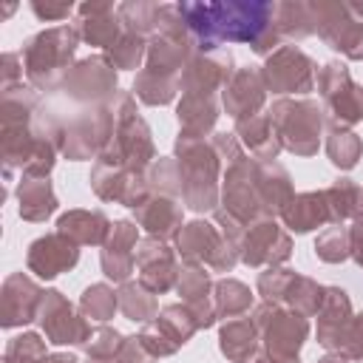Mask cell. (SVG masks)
Returning a JSON list of instances; mask_svg holds the SVG:
<instances>
[{"instance_id": "41", "label": "cell", "mask_w": 363, "mask_h": 363, "mask_svg": "<svg viewBox=\"0 0 363 363\" xmlns=\"http://www.w3.org/2000/svg\"><path fill=\"white\" fill-rule=\"evenodd\" d=\"M315 252H318L323 261H329V264L343 261V258L352 252V247H349V233H346L343 227H332V230H326V233L318 238Z\"/></svg>"}, {"instance_id": "44", "label": "cell", "mask_w": 363, "mask_h": 363, "mask_svg": "<svg viewBox=\"0 0 363 363\" xmlns=\"http://www.w3.org/2000/svg\"><path fill=\"white\" fill-rule=\"evenodd\" d=\"M31 11L40 17V20H45V23H60V20H65L71 11H74V6L71 3H54V0H34L31 3Z\"/></svg>"}, {"instance_id": "11", "label": "cell", "mask_w": 363, "mask_h": 363, "mask_svg": "<svg viewBox=\"0 0 363 363\" xmlns=\"http://www.w3.org/2000/svg\"><path fill=\"white\" fill-rule=\"evenodd\" d=\"M233 79V54L230 51H199L184 65L179 85L184 94H204L210 96L216 88L227 85Z\"/></svg>"}, {"instance_id": "36", "label": "cell", "mask_w": 363, "mask_h": 363, "mask_svg": "<svg viewBox=\"0 0 363 363\" xmlns=\"http://www.w3.org/2000/svg\"><path fill=\"white\" fill-rule=\"evenodd\" d=\"M142 57H147V45H145V37H136V34H122L119 43L113 48H108V60L113 68H139Z\"/></svg>"}, {"instance_id": "37", "label": "cell", "mask_w": 363, "mask_h": 363, "mask_svg": "<svg viewBox=\"0 0 363 363\" xmlns=\"http://www.w3.org/2000/svg\"><path fill=\"white\" fill-rule=\"evenodd\" d=\"M244 309H250V289L238 281H221L216 286V312L233 318L241 315Z\"/></svg>"}, {"instance_id": "24", "label": "cell", "mask_w": 363, "mask_h": 363, "mask_svg": "<svg viewBox=\"0 0 363 363\" xmlns=\"http://www.w3.org/2000/svg\"><path fill=\"white\" fill-rule=\"evenodd\" d=\"M108 218L102 213H91V210H71L65 216H60L57 221V233L65 235L74 244H102V238L108 235Z\"/></svg>"}, {"instance_id": "12", "label": "cell", "mask_w": 363, "mask_h": 363, "mask_svg": "<svg viewBox=\"0 0 363 363\" xmlns=\"http://www.w3.org/2000/svg\"><path fill=\"white\" fill-rule=\"evenodd\" d=\"M40 323L45 329V337L51 343H85L88 340V323L74 312V306L62 298V292L51 289L43 295L40 303Z\"/></svg>"}, {"instance_id": "6", "label": "cell", "mask_w": 363, "mask_h": 363, "mask_svg": "<svg viewBox=\"0 0 363 363\" xmlns=\"http://www.w3.org/2000/svg\"><path fill=\"white\" fill-rule=\"evenodd\" d=\"M255 329L264 332L267 354L272 363H298V349L306 337V320L295 312H281L269 303L255 309Z\"/></svg>"}, {"instance_id": "34", "label": "cell", "mask_w": 363, "mask_h": 363, "mask_svg": "<svg viewBox=\"0 0 363 363\" xmlns=\"http://www.w3.org/2000/svg\"><path fill=\"white\" fill-rule=\"evenodd\" d=\"M360 150H363V145H360L357 133L343 130V128H332L329 142H326V153H329V159H332L337 167H343V170L354 167L357 159H360Z\"/></svg>"}, {"instance_id": "46", "label": "cell", "mask_w": 363, "mask_h": 363, "mask_svg": "<svg viewBox=\"0 0 363 363\" xmlns=\"http://www.w3.org/2000/svg\"><path fill=\"white\" fill-rule=\"evenodd\" d=\"M20 54H3V91H11L17 88V79H20Z\"/></svg>"}, {"instance_id": "25", "label": "cell", "mask_w": 363, "mask_h": 363, "mask_svg": "<svg viewBox=\"0 0 363 363\" xmlns=\"http://www.w3.org/2000/svg\"><path fill=\"white\" fill-rule=\"evenodd\" d=\"M281 216H284L286 227L295 230V233L315 230L318 224H323V221L332 218L323 193H301V196H292V201L284 207Z\"/></svg>"}, {"instance_id": "4", "label": "cell", "mask_w": 363, "mask_h": 363, "mask_svg": "<svg viewBox=\"0 0 363 363\" xmlns=\"http://www.w3.org/2000/svg\"><path fill=\"white\" fill-rule=\"evenodd\" d=\"M269 122L275 125V136L289 147L292 153L309 156L318 150L323 116L320 108L309 99H278L269 111Z\"/></svg>"}, {"instance_id": "40", "label": "cell", "mask_w": 363, "mask_h": 363, "mask_svg": "<svg viewBox=\"0 0 363 363\" xmlns=\"http://www.w3.org/2000/svg\"><path fill=\"white\" fill-rule=\"evenodd\" d=\"M43 360H45V346L31 332L14 337L6 349V363H43Z\"/></svg>"}, {"instance_id": "35", "label": "cell", "mask_w": 363, "mask_h": 363, "mask_svg": "<svg viewBox=\"0 0 363 363\" xmlns=\"http://www.w3.org/2000/svg\"><path fill=\"white\" fill-rule=\"evenodd\" d=\"M119 306H122L125 318L139 320V323H145V320H150L156 315V301H153L150 289L136 286V284H125L119 289Z\"/></svg>"}, {"instance_id": "13", "label": "cell", "mask_w": 363, "mask_h": 363, "mask_svg": "<svg viewBox=\"0 0 363 363\" xmlns=\"http://www.w3.org/2000/svg\"><path fill=\"white\" fill-rule=\"evenodd\" d=\"M111 136V113L105 108L88 111L79 119H74L65 133H62V153L68 159H88L91 153H96L105 139Z\"/></svg>"}, {"instance_id": "38", "label": "cell", "mask_w": 363, "mask_h": 363, "mask_svg": "<svg viewBox=\"0 0 363 363\" xmlns=\"http://www.w3.org/2000/svg\"><path fill=\"white\" fill-rule=\"evenodd\" d=\"M116 301H119V298L113 295V289H108L105 284H94V286H88V289L82 292L79 306H82L85 318L108 320V318L113 315V309H116Z\"/></svg>"}, {"instance_id": "26", "label": "cell", "mask_w": 363, "mask_h": 363, "mask_svg": "<svg viewBox=\"0 0 363 363\" xmlns=\"http://www.w3.org/2000/svg\"><path fill=\"white\" fill-rule=\"evenodd\" d=\"M136 218L139 224L156 238H170V235H179V227H182V213L173 201L167 199H145L139 207H136Z\"/></svg>"}, {"instance_id": "29", "label": "cell", "mask_w": 363, "mask_h": 363, "mask_svg": "<svg viewBox=\"0 0 363 363\" xmlns=\"http://www.w3.org/2000/svg\"><path fill=\"white\" fill-rule=\"evenodd\" d=\"M159 11H162V3H147V0H125L116 6L122 26L128 28V34H136V37L156 34Z\"/></svg>"}, {"instance_id": "15", "label": "cell", "mask_w": 363, "mask_h": 363, "mask_svg": "<svg viewBox=\"0 0 363 363\" xmlns=\"http://www.w3.org/2000/svg\"><path fill=\"white\" fill-rule=\"evenodd\" d=\"M286 255H289V235L284 230H278V224L269 218H261L258 224H252L241 241V258L252 267L278 264Z\"/></svg>"}, {"instance_id": "31", "label": "cell", "mask_w": 363, "mask_h": 363, "mask_svg": "<svg viewBox=\"0 0 363 363\" xmlns=\"http://www.w3.org/2000/svg\"><path fill=\"white\" fill-rule=\"evenodd\" d=\"M238 133L247 142V147L258 156V159H275L278 153V139L272 133V125L267 116H247L238 119Z\"/></svg>"}, {"instance_id": "39", "label": "cell", "mask_w": 363, "mask_h": 363, "mask_svg": "<svg viewBox=\"0 0 363 363\" xmlns=\"http://www.w3.org/2000/svg\"><path fill=\"white\" fill-rule=\"evenodd\" d=\"M179 346L182 343H187L190 340V335L196 332V320H193V315L187 312V309H182V306H164L162 309V318L156 320Z\"/></svg>"}, {"instance_id": "17", "label": "cell", "mask_w": 363, "mask_h": 363, "mask_svg": "<svg viewBox=\"0 0 363 363\" xmlns=\"http://www.w3.org/2000/svg\"><path fill=\"white\" fill-rule=\"evenodd\" d=\"M43 303V292L37 289L34 281H28L23 272L6 278L3 284V312H0V323L9 326H20L34 320V315L40 312Z\"/></svg>"}, {"instance_id": "48", "label": "cell", "mask_w": 363, "mask_h": 363, "mask_svg": "<svg viewBox=\"0 0 363 363\" xmlns=\"http://www.w3.org/2000/svg\"><path fill=\"white\" fill-rule=\"evenodd\" d=\"M43 363H77V357H71V354H51Z\"/></svg>"}, {"instance_id": "10", "label": "cell", "mask_w": 363, "mask_h": 363, "mask_svg": "<svg viewBox=\"0 0 363 363\" xmlns=\"http://www.w3.org/2000/svg\"><path fill=\"white\" fill-rule=\"evenodd\" d=\"M62 88L71 99L96 102L116 91V71L108 57H88L71 65L68 77L62 79Z\"/></svg>"}, {"instance_id": "20", "label": "cell", "mask_w": 363, "mask_h": 363, "mask_svg": "<svg viewBox=\"0 0 363 363\" xmlns=\"http://www.w3.org/2000/svg\"><path fill=\"white\" fill-rule=\"evenodd\" d=\"M190 48L193 40L187 31H173V34H156L147 45V71L176 77L187 62H190Z\"/></svg>"}, {"instance_id": "18", "label": "cell", "mask_w": 363, "mask_h": 363, "mask_svg": "<svg viewBox=\"0 0 363 363\" xmlns=\"http://www.w3.org/2000/svg\"><path fill=\"white\" fill-rule=\"evenodd\" d=\"M136 264L142 272V286L150 292H167L176 281V264L170 250L159 238H145L136 250Z\"/></svg>"}, {"instance_id": "14", "label": "cell", "mask_w": 363, "mask_h": 363, "mask_svg": "<svg viewBox=\"0 0 363 363\" xmlns=\"http://www.w3.org/2000/svg\"><path fill=\"white\" fill-rule=\"evenodd\" d=\"M119 28H122V20H119L113 3L91 0V3H82L77 9V31H79V40H85L91 45L113 48L119 43V37H122Z\"/></svg>"}, {"instance_id": "7", "label": "cell", "mask_w": 363, "mask_h": 363, "mask_svg": "<svg viewBox=\"0 0 363 363\" xmlns=\"http://www.w3.org/2000/svg\"><path fill=\"white\" fill-rule=\"evenodd\" d=\"M264 85L275 94H306L315 85V62L295 45H281L261 68Z\"/></svg>"}, {"instance_id": "28", "label": "cell", "mask_w": 363, "mask_h": 363, "mask_svg": "<svg viewBox=\"0 0 363 363\" xmlns=\"http://www.w3.org/2000/svg\"><path fill=\"white\" fill-rule=\"evenodd\" d=\"M218 108L213 102V96L204 94H184V99L179 102V122L184 128V136H201L216 125Z\"/></svg>"}, {"instance_id": "43", "label": "cell", "mask_w": 363, "mask_h": 363, "mask_svg": "<svg viewBox=\"0 0 363 363\" xmlns=\"http://www.w3.org/2000/svg\"><path fill=\"white\" fill-rule=\"evenodd\" d=\"M150 182H153V187H159L162 193H173V196H176V193L184 190V179H182V173L176 170V164H173L170 159H162V162L153 164Z\"/></svg>"}, {"instance_id": "30", "label": "cell", "mask_w": 363, "mask_h": 363, "mask_svg": "<svg viewBox=\"0 0 363 363\" xmlns=\"http://www.w3.org/2000/svg\"><path fill=\"white\" fill-rule=\"evenodd\" d=\"M221 352L235 363L250 360L255 354V323L250 318L230 320L221 329Z\"/></svg>"}, {"instance_id": "3", "label": "cell", "mask_w": 363, "mask_h": 363, "mask_svg": "<svg viewBox=\"0 0 363 363\" xmlns=\"http://www.w3.org/2000/svg\"><path fill=\"white\" fill-rule=\"evenodd\" d=\"M309 6L315 17V31L323 37V43L346 54L349 60H363V3L318 0Z\"/></svg>"}, {"instance_id": "32", "label": "cell", "mask_w": 363, "mask_h": 363, "mask_svg": "<svg viewBox=\"0 0 363 363\" xmlns=\"http://www.w3.org/2000/svg\"><path fill=\"white\" fill-rule=\"evenodd\" d=\"M323 196H326V204H329V216L335 221L360 216V210H363V193L349 179H337Z\"/></svg>"}, {"instance_id": "1", "label": "cell", "mask_w": 363, "mask_h": 363, "mask_svg": "<svg viewBox=\"0 0 363 363\" xmlns=\"http://www.w3.org/2000/svg\"><path fill=\"white\" fill-rule=\"evenodd\" d=\"M272 6L264 0L227 3H179V14L201 51H218L221 43H250L255 54H272L278 34L272 28Z\"/></svg>"}, {"instance_id": "16", "label": "cell", "mask_w": 363, "mask_h": 363, "mask_svg": "<svg viewBox=\"0 0 363 363\" xmlns=\"http://www.w3.org/2000/svg\"><path fill=\"white\" fill-rule=\"evenodd\" d=\"M77 258H79L77 244L60 233L43 235L28 247V269L37 272L40 278H54V275L71 269L77 264Z\"/></svg>"}, {"instance_id": "42", "label": "cell", "mask_w": 363, "mask_h": 363, "mask_svg": "<svg viewBox=\"0 0 363 363\" xmlns=\"http://www.w3.org/2000/svg\"><path fill=\"white\" fill-rule=\"evenodd\" d=\"M122 337H119V332L116 329H108V326H102V329H96V332H91L88 335V340L82 343L85 346V352L94 357V360H102V357H113L119 349H122Z\"/></svg>"}, {"instance_id": "2", "label": "cell", "mask_w": 363, "mask_h": 363, "mask_svg": "<svg viewBox=\"0 0 363 363\" xmlns=\"http://www.w3.org/2000/svg\"><path fill=\"white\" fill-rule=\"evenodd\" d=\"M77 45H79L77 26H54L26 40L20 57H23L28 82L37 88H54L57 82H62L71 71Z\"/></svg>"}, {"instance_id": "45", "label": "cell", "mask_w": 363, "mask_h": 363, "mask_svg": "<svg viewBox=\"0 0 363 363\" xmlns=\"http://www.w3.org/2000/svg\"><path fill=\"white\" fill-rule=\"evenodd\" d=\"M119 363H153V354L145 349L139 337H128L119 349Z\"/></svg>"}, {"instance_id": "9", "label": "cell", "mask_w": 363, "mask_h": 363, "mask_svg": "<svg viewBox=\"0 0 363 363\" xmlns=\"http://www.w3.org/2000/svg\"><path fill=\"white\" fill-rule=\"evenodd\" d=\"M235 250L238 247H233L227 238L221 241L218 233L204 221H190L179 230V252L190 264L207 261L213 269H230L235 264Z\"/></svg>"}, {"instance_id": "5", "label": "cell", "mask_w": 363, "mask_h": 363, "mask_svg": "<svg viewBox=\"0 0 363 363\" xmlns=\"http://www.w3.org/2000/svg\"><path fill=\"white\" fill-rule=\"evenodd\" d=\"M176 153L182 156V179H184V201L193 210H210L216 204V153L199 136H179Z\"/></svg>"}, {"instance_id": "33", "label": "cell", "mask_w": 363, "mask_h": 363, "mask_svg": "<svg viewBox=\"0 0 363 363\" xmlns=\"http://www.w3.org/2000/svg\"><path fill=\"white\" fill-rule=\"evenodd\" d=\"M133 91L142 102L147 105H164L173 99L176 94V77H164V74H153V71H142L133 82Z\"/></svg>"}, {"instance_id": "19", "label": "cell", "mask_w": 363, "mask_h": 363, "mask_svg": "<svg viewBox=\"0 0 363 363\" xmlns=\"http://www.w3.org/2000/svg\"><path fill=\"white\" fill-rule=\"evenodd\" d=\"M264 102V77L258 68H238L233 79L224 85V108L235 119L255 116Z\"/></svg>"}, {"instance_id": "27", "label": "cell", "mask_w": 363, "mask_h": 363, "mask_svg": "<svg viewBox=\"0 0 363 363\" xmlns=\"http://www.w3.org/2000/svg\"><path fill=\"white\" fill-rule=\"evenodd\" d=\"M17 199H20V218L26 221H43L57 210V199L51 193L48 179L26 176L17 187Z\"/></svg>"}, {"instance_id": "47", "label": "cell", "mask_w": 363, "mask_h": 363, "mask_svg": "<svg viewBox=\"0 0 363 363\" xmlns=\"http://www.w3.org/2000/svg\"><path fill=\"white\" fill-rule=\"evenodd\" d=\"M349 247H352V255L357 258V264H363V218H357V224L352 227V233H349Z\"/></svg>"}, {"instance_id": "22", "label": "cell", "mask_w": 363, "mask_h": 363, "mask_svg": "<svg viewBox=\"0 0 363 363\" xmlns=\"http://www.w3.org/2000/svg\"><path fill=\"white\" fill-rule=\"evenodd\" d=\"M130 247H136V227L130 221H116L113 235L102 250V269L113 281H125L133 269Z\"/></svg>"}, {"instance_id": "21", "label": "cell", "mask_w": 363, "mask_h": 363, "mask_svg": "<svg viewBox=\"0 0 363 363\" xmlns=\"http://www.w3.org/2000/svg\"><path fill=\"white\" fill-rule=\"evenodd\" d=\"M179 295L187 301L196 326H210L216 320V309L210 303V278L199 264H187L179 275Z\"/></svg>"}, {"instance_id": "49", "label": "cell", "mask_w": 363, "mask_h": 363, "mask_svg": "<svg viewBox=\"0 0 363 363\" xmlns=\"http://www.w3.org/2000/svg\"><path fill=\"white\" fill-rule=\"evenodd\" d=\"M318 363H346V360H340V357H323V360H318Z\"/></svg>"}, {"instance_id": "8", "label": "cell", "mask_w": 363, "mask_h": 363, "mask_svg": "<svg viewBox=\"0 0 363 363\" xmlns=\"http://www.w3.org/2000/svg\"><path fill=\"white\" fill-rule=\"evenodd\" d=\"M318 88L335 122L352 125L363 119V88L352 82L349 68L343 62H326L318 74Z\"/></svg>"}, {"instance_id": "23", "label": "cell", "mask_w": 363, "mask_h": 363, "mask_svg": "<svg viewBox=\"0 0 363 363\" xmlns=\"http://www.w3.org/2000/svg\"><path fill=\"white\" fill-rule=\"evenodd\" d=\"M272 28L278 40H301L315 31L312 6L301 0H281L272 6Z\"/></svg>"}]
</instances>
